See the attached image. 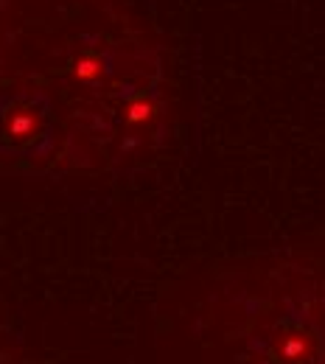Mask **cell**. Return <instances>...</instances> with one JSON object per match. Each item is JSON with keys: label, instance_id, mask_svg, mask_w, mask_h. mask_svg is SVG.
Instances as JSON below:
<instances>
[{"label": "cell", "instance_id": "obj_1", "mask_svg": "<svg viewBox=\"0 0 325 364\" xmlns=\"http://www.w3.org/2000/svg\"><path fill=\"white\" fill-rule=\"evenodd\" d=\"M149 115H151V104H149V101H135V104L129 107V112H127L129 124H140V121H146Z\"/></svg>", "mask_w": 325, "mask_h": 364}]
</instances>
